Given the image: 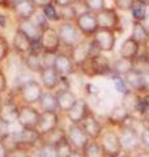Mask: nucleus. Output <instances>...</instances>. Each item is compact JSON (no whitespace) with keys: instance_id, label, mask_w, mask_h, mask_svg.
<instances>
[{"instance_id":"obj_1","label":"nucleus","mask_w":149,"mask_h":157,"mask_svg":"<svg viewBox=\"0 0 149 157\" xmlns=\"http://www.w3.org/2000/svg\"><path fill=\"white\" fill-rule=\"evenodd\" d=\"M43 86L39 81H37L36 78H30V80L25 81L22 85H20L17 88V94L21 98V104L25 105H37L41 97L43 94Z\"/></svg>"},{"instance_id":"obj_2","label":"nucleus","mask_w":149,"mask_h":157,"mask_svg":"<svg viewBox=\"0 0 149 157\" xmlns=\"http://www.w3.org/2000/svg\"><path fill=\"white\" fill-rule=\"evenodd\" d=\"M81 71L85 73L86 76L93 77L98 75H106L111 71L110 62L106 56H103L102 54L96 58H88L84 64L81 66Z\"/></svg>"},{"instance_id":"obj_3","label":"nucleus","mask_w":149,"mask_h":157,"mask_svg":"<svg viewBox=\"0 0 149 157\" xmlns=\"http://www.w3.org/2000/svg\"><path fill=\"white\" fill-rule=\"evenodd\" d=\"M39 111L37 107H34L32 105H20L18 110V118H17V124L21 128H37V124L39 122Z\"/></svg>"},{"instance_id":"obj_4","label":"nucleus","mask_w":149,"mask_h":157,"mask_svg":"<svg viewBox=\"0 0 149 157\" xmlns=\"http://www.w3.org/2000/svg\"><path fill=\"white\" fill-rule=\"evenodd\" d=\"M99 145L102 147L103 152L107 157H114L119 155L122 152V144L119 140V135L117 132H114L111 130L109 131H103L101 136H99Z\"/></svg>"},{"instance_id":"obj_5","label":"nucleus","mask_w":149,"mask_h":157,"mask_svg":"<svg viewBox=\"0 0 149 157\" xmlns=\"http://www.w3.org/2000/svg\"><path fill=\"white\" fill-rule=\"evenodd\" d=\"M58 34L60 38V43L67 47H73L76 43L80 42V32L74 22L62 21L58 28Z\"/></svg>"},{"instance_id":"obj_6","label":"nucleus","mask_w":149,"mask_h":157,"mask_svg":"<svg viewBox=\"0 0 149 157\" xmlns=\"http://www.w3.org/2000/svg\"><path fill=\"white\" fill-rule=\"evenodd\" d=\"M17 141L21 148L33 151L41 145L43 137L37 131V128H20L17 131Z\"/></svg>"},{"instance_id":"obj_7","label":"nucleus","mask_w":149,"mask_h":157,"mask_svg":"<svg viewBox=\"0 0 149 157\" xmlns=\"http://www.w3.org/2000/svg\"><path fill=\"white\" fill-rule=\"evenodd\" d=\"M74 25L77 26L78 32L84 36H94L98 30V22L96 13H92L89 11H84L77 14L74 20Z\"/></svg>"},{"instance_id":"obj_8","label":"nucleus","mask_w":149,"mask_h":157,"mask_svg":"<svg viewBox=\"0 0 149 157\" xmlns=\"http://www.w3.org/2000/svg\"><path fill=\"white\" fill-rule=\"evenodd\" d=\"M18 102L14 101V98L8 97L3 101L2 110H0V123L6 126H13L17 124V118H18V110H20Z\"/></svg>"},{"instance_id":"obj_9","label":"nucleus","mask_w":149,"mask_h":157,"mask_svg":"<svg viewBox=\"0 0 149 157\" xmlns=\"http://www.w3.org/2000/svg\"><path fill=\"white\" fill-rule=\"evenodd\" d=\"M59 127V111H41L37 131L41 136H46Z\"/></svg>"},{"instance_id":"obj_10","label":"nucleus","mask_w":149,"mask_h":157,"mask_svg":"<svg viewBox=\"0 0 149 157\" xmlns=\"http://www.w3.org/2000/svg\"><path fill=\"white\" fill-rule=\"evenodd\" d=\"M66 136L74 151H82L84 147L90 140L81 127V124H69L66 131Z\"/></svg>"},{"instance_id":"obj_11","label":"nucleus","mask_w":149,"mask_h":157,"mask_svg":"<svg viewBox=\"0 0 149 157\" xmlns=\"http://www.w3.org/2000/svg\"><path fill=\"white\" fill-rule=\"evenodd\" d=\"M41 43L42 48L46 52H59V47H60V38H59L58 30L52 26H48L46 29H43L41 33Z\"/></svg>"},{"instance_id":"obj_12","label":"nucleus","mask_w":149,"mask_h":157,"mask_svg":"<svg viewBox=\"0 0 149 157\" xmlns=\"http://www.w3.org/2000/svg\"><path fill=\"white\" fill-rule=\"evenodd\" d=\"M12 48L18 55L25 56L26 54L30 52L32 38L29 37L22 29L16 28V30L13 33V37H12Z\"/></svg>"},{"instance_id":"obj_13","label":"nucleus","mask_w":149,"mask_h":157,"mask_svg":"<svg viewBox=\"0 0 149 157\" xmlns=\"http://www.w3.org/2000/svg\"><path fill=\"white\" fill-rule=\"evenodd\" d=\"M54 70L59 73L60 77H68L74 72L76 66H74L72 58L69 56V54L59 51L55 56V62H54Z\"/></svg>"},{"instance_id":"obj_14","label":"nucleus","mask_w":149,"mask_h":157,"mask_svg":"<svg viewBox=\"0 0 149 157\" xmlns=\"http://www.w3.org/2000/svg\"><path fill=\"white\" fill-rule=\"evenodd\" d=\"M89 113H90V110H89L88 102L84 98H77V101L71 107V110L66 114L68 121L71 122V124H81Z\"/></svg>"},{"instance_id":"obj_15","label":"nucleus","mask_w":149,"mask_h":157,"mask_svg":"<svg viewBox=\"0 0 149 157\" xmlns=\"http://www.w3.org/2000/svg\"><path fill=\"white\" fill-rule=\"evenodd\" d=\"M94 42L98 45L101 51H113L115 46V34L109 29H98L94 34Z\"/></svg>"},{"instance_id":"obj_16","label":"nucleus","mask_w":149,"mask_h":157,"mask_svg":"<svg viewBox=\"0 0 149 157\" xmlns=\"http://www.w3.org/2000/svg\"><path fill=\"white\" fill-rule=\"evenodd\" d=\"M97 22H98V29H109L113 30L119 24V16L115 9L113 8H105L97 14Z\"/></svg>"},{"instance_id":"obj_17","label":"nucleus","mask_w":149,"mask_h":157,"mask_svg":"<svg viewBox=\"0 0 149 157\" xmlns=\"http://www.w3.org/2000/svg\"><path fill=\"white\" fill-rule=\"evenodd\" d=\"M39 78H41V84L43 86V89H46L48 92H54L58 89L62 77L54 70V67H48V68H43L39 72Z\"/></svg>"},{"instance_id":"obj_18","label":"nucleus","mask_w":149,"mask_h":157,"mask_svg":"<svg viewBox=\"0 0 149 157\" xmlns=\"http://www.w3.org/2000/svg\"><path fill=\"white\" fill-rule=\"evenodd\" d=\"M11 11L14 13L16 18L20 21H26V20H32L33 16L37 13V7L33 4L32 0H24V2L16 4L11 8Z\"/></svg>"},{"instance_id":"obj_19","label":"nucleus","mask_w":149,"mask_h":157,"mask_svg":"<svg viewBox=\"0 0 149 157\" xmlns=\"http://www.w3.org/2000/svg\"><path fill=\"white\" fill-rule=\"evenodd\" d=\"M126 82L127 85L132 88L133 90H137V92H141V90H145L148 89L149 86V76L147 73H143V72H139V71H131L130 73L126 75Z\"/></svg>"},{"instance_id":"obj_20","label":"nucleus","mask_w":149,"mask_h":157,"mask_svg":"<svg viewBox=\"0 0 149 157\" xmlns=\"http://www.w3.org/2000/svg\"><path fill=\"white\" fill-rule=\"evenodd\" d=\"M81 127L85 131V134L90 140H98L99 136L102 134V124L97 121V118L93 115V113L90 111L86 115V118L82 121Z\"/></svg>"},{"instance_id":"obj_21","label":"nucleus","mask_w":149,"mask_h":157,"mask_svg":"<svg viewBox=\"0 0 149 157\" xmlns=\"http://www.w3.org/2000/svg\"><path fill=\"white\" fill-rule=\"evenodd\" d=\"M56 94V100H58V109L62 113H68L71 110V107L74 105V102L77 101L76 94L71 90L66 88V89H58L55 92Z\"/></svg>"},{"instance_id":"obj_22","label":"nucleus","mask_w":149,"mask_h":157,"mask_svg":"<svg viewBox=\"0 0 149 157\" xmlns=\"http://www.w3.org/2000/svg\"><path fill=\"white\" fill-rule=\"evenodd\" d=\"M119 135V140H120L122 148L131 151V149H136L140 143V137H139L136 130L130 128V127H123L120 134Z\"/></svg>"},{"instance_id":"obj_23","label":"nucleus","mask_w":149,"mask_h":157,"mask_svg":"<svg viewBox=\"0 0 149 157\" xmlns=\"http://www.w3.org/2000/svg\"><path fill=\"white\" fill-rule=\"evenodd\" d=\"M69 56L72 58V60L76 67H81L84 62L89 58V42L80 41L76 43L73 47H71V54Z\"/></svg>"},{"instance_id":"obj_24","label":"nucleus","mask_w":149,"mask_h":157,"mask_svg":"<svg viewBox=\"0 0 149 157\" xmlns=\"http://www.w3.org/2000/svg\"><path fill=\"white\" fill-rule=\"evenodd\" d=\"M22 63L26 67L29 72L38 73L43 70V63H42V54H36V52H29L22 58Z\"/></svg>"},{"instance_id":"obj_25","label":"nucleus","mask_w":149,"mask_h":157,"mask_svg":"<svg viewBox=\"0 0 149 157\" xmlns=\"http://www.w3.org/2000/svg\"><path fill=\"white\" fill-rule=\"evenodd\" d=\"M37 105L39 111H59L56 94L54 92H48V90L43 92L41 100H39Z\"/></svg>"},{"instance_id":"obj_26","label":"nucleus","mask_w":149,"mask_h":157,"mask_svg":"<svg viewBox=\"0 0 149 157\" xmlns=\"http://www.w3.org/2000/svg\"><path fill=\"white\" fill-rule=\"evenodd\" d=\"M119 54H120V56L123 59H127V60H135V59L137 58V54H139V43L136 41H133L132 38L126 39V41L122 43Z\"/></svg>"},{"instance_id":"obj_27","label":"nucleus","mask_w":149,"mask_h":157,"mask_svg":"<svg viewBox=\"0 0 149 157\" xmlns=\"http://www.w3.org/2000/svg\"><path fill=\"white\" fill-rule=\"evenodd\" d=\"M128 118H130L128 107H126L124 105H118L110 111L107 119L111 124H124Z\"/></svg>"},{"instance_id":"obj_28","label":"nucleus","mask_w":149,"mask_h":157,"mask_svg":"<svg viewBox=\"0 0 149 157\" xmlns=\"http://www.w3.org/2000/svg\"><path fill=\"white\" fill-rule=\"evenodd\" d=\"M133 41H136L139 45H147L149 41V32L144 26L143 22L135 21L132 24V37Z\"/></svg>"},{"instance_id":"obj_29","label":"nucleus","mask_w":149,"mask_h":157,"mask_svg":"<svg viewBox=\"0 0 149 157\" xmlns=\"http://www.w3.org/2000/svg\"><path fill=\"white\" fill-rule=\"evenodd\" d=\"M111 71L115 73V75L126 76L127 73H130L131 71H133V60H127V59L120 58L119 60L114 62V64L111 67Z\"/></svg>"},{"instance_id":"obj_30","label":"nucleus","mask_w":149,"mask_h":157,"mask_svg":"<svg viewBox=\"0 0 149 157\" xmlns=\"http://www.w3.org/2000/svg\"><path fill=\"white\" fill-rule=\"evenodd\" d=\"M84 157H106L102 147L97 140H89V143L82 149Z\"/></svg>"},{"instance_id":"obj_31","label":"nucleus","mask_w":149,"mask_h":157,"mask_svg":"<svg viewBox=\"0 0 149 157\" xmlns=\"http://www.w3.org/2000/svg\"><path fill=\"white\" fill-rule=\"evenodd\" d=\"M20 29H22V30L28 34L29 37H30L32 39H36V38H39L41 37V33L42 30L39 29L36 22L33 21V20H26V21H20L18 22V26Z\"/></svg>"},{"instance_id":"obj_32","label":"nucleus","mask_w":149,"mask_h":157,"mask_svg":"<svg viewBox=\"0 0 149 157\" xmlns=\"http://www.w3.org/2000/svg\"><path fill=\"white\" fill-rule=\"evenodd\" d=\"M36 151H37L36 157H58V151L55 144L47 143V141H42L41 145Z\"/></svg>"},{"instance_id":"obj_33","label":"nucleus","mask_w":149,"mask_h":157,"mask_svg":"<svg viewBox=\"0 0 149 157\" xmlns=\"http://www.w3.org/2000/svg\"><path fill=\"white\" fill-rule=\"evenodd\" d=\"M41 12L43 13V16L47 18L48 22H59L60 21V16H59V8L54 3L47 4L46 7H43L41 9Z\"/></svg>"},{"instance_id":"obj_34","label":"nucleus","mask_w":149,"mask_h":157,"mask_svg":"<svg viewBox=\"0 0 149 157\" xmlns=\"http://www.w3.org/2000/svg\"><path fill=\"white\" fill-rule=\"evenodd\" d=\"M56 151H58V157H69L72 155V152L74 151L73 147L71 145V143L68 141L67 136L63 137L62 140H59L55 144Z\"/></svg>"},{"instance_id":"obj_35","label":"nucleus","mask_w":149,"mask_h":157,"mask_svg":"<svg viewBox=\"0 0 149 157\" xmlns=\"http://www.w3.org/2000/svg\"><path fill=\"white\" fill-rule=\"evenodd\" d=\"M77 12L74 9L73 6H69L66 8H59V16H60V21H68V22H73V20H76L77 17Z\"/></svg>"},{"instance_id":"obj_36","label":"nucleus","mask_w":149,"mask_h":157,"mask_svg":"<svg viewBox=\"0 0 149 157\" xmlns=\"http://www.w3.org/2000/svg\"><path fill=\"white\" fill-rule=\"evenodd\" d=\"M82 3L86 11L96 14L101 12L102 9H105V0H82Z\"/></svg>"},{"instance_id":"obj_37","label":"nucleus","mask_w":149,"mask_h":157,"mask_svg":"<svg viewBox=\"0 0 149 157\" xmlns=\"http://www.w3.org/2000/svg\"><path fill=\"white\" fill-rule=\"evenodd\" d=\"M131 13H132V17H133L135 21H137V22L144 21L145 17H147L145 6H144V4H140V3H135L132 9H131Z\"/></svg>"},{"instance_id":"obj_38","label":"nucleus","mask_w":149,"mask_h":157,"mask_svg":"<svg viewBox=\"0 0 149 157\" xmlns=\"http://www.w3.org/2000/svg\"><path fill=\"white\" fill-rule=\"evenodd\" d=\"M9 51H11V43H9L8 39L0 33V64L8 58Z\"/></svg>"},{"instance_id":"obj_39","label":"nucleus","mask_w":149,"mask_h":157,"mask_svg":"<svg viewBox=\"0 0 149 157\" xmlns=\"http://www.w3.org/2000/svg\"><path fill=\"white\" fill-rule=\"evenodd\" d=\"M63 137H66V131H63L60 127H58L56 130L50 132L48 135L43 136V141H47V143H51V144H56L59 140L63 139Z\"/></svg>"},{"instance_id":"obj_40","label":"nucleus","mask_w":149,"mask_h":157,"mask_svg":"<svg viewBox=\"0 0 149 157\" xmlns=\"http://www.w3.org/2000/svg\"><path fill=\"white\" fill-rule=\"evenodd\" d=\"M113 82H114V85H115V89L119 93H123L124 96L130 94V89H128V85H127L126 80H123L119 75H114L113 76Z\"/></svg>"},{"instance_id":"obj_41","label":"nucleus","mask_w":149,"mask_h":157,"mask_svg":"<svg viewBox=\"0 0 149 157\" xmlns=\"http://www.w3.org/2000/svg\"><path fill=\"white\" fill-rule=\"evenodd\" d=\"M148 107H149V93L139 97L136 100V102H135V109L140 113V114H144Z\"/></svg>"},{"instance_id":"obj_42","label":"nucleus","mask_w":149,"mask_h":157,"mask_svg":"<svg viewBox=\"0 0 149 157\" xmlns=\"http://www.w3.org/2000/svg\"><path fill=\"white\" fill-rule=\"evenodd\" d=\"M32 20H33L34 22H36V25H37L39 29H41V30H43V29H46V28L50 26V24H48V21H47V18L43 16V13H42L41 11H39V12L37 11V13L34 14Z\"/></svg>"},{"instance_id":"obj_43","label":"nucleus","mask_w":149,"mask_h":157,"mask_svg":"<svg viewBox=\"0 0 149 157\" xmlns=\"http://www.w3.org/2000/svg\"><path fill=\"white\" fill-rule=\"evenodd\" d=\"M58 54V52H56ZM56 54L54 52H42V63H43V68H48V67H54V62H55V56Z\"/></svg>"},{"instance_id":"obj_44","label":"nucleus","mask_w":149,"mask_h":157,"mask_svg":"<svg viewBox=\"0 0 149 157\" xmlns=\"http://www.w3.org/2000/svg\"><path fill=\"white\" fill-rule=\"evenodd\" d=\"M114 3H115L117 8L122 9V11H130L135 4V0H114Z\"/></svg>"},{"instance_id":"obj_45","label":"nucleus","mask_w":149,"mask_h":157,"mask_svg":"<svg viewBox=\"0 0 149 157\" xmlns=\"http://www.w3.org/2000/svg\"><path fill=\"white\" fill-rule=\"evenodd\" d=\"M32 156H33L32 151L21 148V147H18V148L9 152V157H32Z\"/></svg>"},{"instance_id":"obj_46","label":"nucleus","mask_w":149,"mask_h":157,"mask_svg":"<svg viewBox=\"0 0 149 157\" xmlns=\"http://www.w3.org/2000/svg\"><path fill=\"white\" fill-rule=\"evenodd\" d=\"M8 90V78L4 70L0 68V96L4 94Z\"/></svg>"},{"instance_id":"obj_47","label":"nucleus","mask_w":149,"mask_h":157,"mask_svg":"<svg viewBox=\"0 0 149 157\" xmlns=\"http://www.w3.org/2000/svg\"><path fill=\"white\" fill-rule=\"evenodd\" d=\"M140 143L149 149V127L143 130L141 135H140Z\"/></svg>"},{"instance_id":"obj_48","label":"nucleus","mask_w":149,"mask_h":157,"mask_svg":"<svg viewBox=\"0 0 149 157\" xmlns=\"http://www.w3.org/2000/svg\"><path fill=\"white\" fill-rule=\"evenodd\" d=\"M76 0H54V4L58 7V8H66L69 6H73V3Z\"/></svg>"},{"instance_id":"obj_49","label":"nucleus","mask_w":149,"mask_h":157,"mask_svg":"<svg viewBox=\"0 0 149 157\" xmlns=\"http://www.w3.org/2000/svg\"><path fill=\"white\" fill-rule=\"evenodd\" d=\"M33 4L37 7V9H42L43 7H46L47 4L54 3V0H32Z\"/></svg>"},{"instance_id":"obj_50","label":"nucleus","mask_w":149,"mask_h":157,"mask_svg":"<svg viewBox=\"0 0 149 157\" xmlns=\"http://www.w3.org/2000/svg\"><path fill=\"white\" fill-rule=\"evenodd\" d=\"M0 157H9V151L7 147L3 144V141L0 140Z\"/></svg>"},{"instance_id":"obj_51","label":"nucleus","mask_w":149,"mask_h":157,"mask_svg":"<svg viewBox=\"0 0 149 157\" xmlns=\"http://www.w3.org/2000/svg\"><path fill=\"white\" fill-rule=\"evenodd\" d=\"M7 26V16L0 12V29H4Z\"/></svg>"},{"instance_id":"obj_52","label":"nucleus","mask_w":149,"mask_h":157,"mask_svg":"<svg viewBox=\"0 0 149 157\" xmlns=\"http://www.w3.org/2000/svg\"><path fill=\"white\" fill-rule=\"evenodd\" d=\"M0 8H6V9H11V4L9 0H0Z\"/></svg>"},{"instance_id":"obj_53","label":"nucleus","mask_w":149,"mask_h":157,"mask_svg":"<svg viewBox=\"0 0 149 157\" xmlns=\"http://www.w3.org/2000/svg\"><path fill=\"white\" fill-rule=\"evenodd\" d=\"M69 157H84L82 151H73V152H72V155L69 156Z\"/></svg>"},{"instance_id":"obj_54","label":"nucleus","mask_w":149,"mask_h":157,"mask_svg":"<svg viewBox=\"0 0 149 157\" xmlns=\"http://www.w3.org/2000/svg\"><path fill=\"white\" fill-rule=\"evenodd\" d=\"M136 157H149V151H141L136 155Z\"/></svg>"},{"instance_id":"obj_55","label":"nucleus","mask_w":149,"mask_h":157,"mask_svg":"<svg viewBox=\"0 0 149 157\" xmlns=\"http://www.w3.org/2000/svg\"><path fill=\"white\" fill-rule=\"evenodd\" d=\"M143 119H144V122H147V123H149V107L147 109V111L143 114Z\"/></svg>"},{"instance_id":"obj_56","label":"nucleus","mask_w":149,"mask_h":157,"mask_svg":"<svg viewBox=\"0 0 149 157\" xmlns=\"http://www.w3.org/2000/svg\"><path fill=\"white\" fill-rule=\"evenodd\" d=\"M144 26H145V28H147V30L149 32V14L145 17V20H144Z\"/></svg>"},{"instance_id":"obj_57","label":"nucleus","mask_w":149,"mask_h":157,"mask_svg":"<svg viewBox=\"0 0 149 157\" xmlns=\"http://www.w3.org/2000/svg\"><path fill=\"white\" fill-rule=\"evenodd\" d=\"M21 2H24V0H9V4H11V7H13V6H16V4L21 3Z\"/></svg>"},{"instance_id":"obj_58","label":"nucleus","mask_w":149,"mask_h":157,"mask_svg":"<svg viewBox=\"0 0 149 157\" xmlns=\"http://www.w3.org/2000/svg\"><path fill=\"white\" fill-rule=\"evenodd\" d=\"M114 157H130V155H128V153H126V152H120V153H119V155L114 156Z\"/></svg>"},{"instance_id":"obj_59","label":"nucleus","mask_w":149,"mask_h":157,"mask_svg":"<svg viewBox=\"0 0 149 157\" xmlns=\"http://www.w3.org/2000/svg\"><path fill=\"white\" fill-rule=\"evenodd\" d=\"M136 2H137V3H140V4H147L149 0H136Z\"/></svg>"},{"instance_id":"obj_60","label":"nucleus","mask_w":149,"mask_h":157,"mask_svg":"<svg viewBox=\"0 0 149 157\" xmlns=\"http://www.w3.org/2000/svg\"><path fill=\"white\" fill-rule=\"evenodd\" d=\"M2 105H3V98L0 97V110H2Z\"/></svg>"},{"instance_id":"obj_61","label":"nucleus","mask_w":149,"mask_h":157,"mask_svg":"<svg viewBox=\"0 0 149 157\" xmlns=\"http://www.w3.org/2000/svg\"><path fill=\"white\" fill-rule=\"evenodd\" d=\"M32 157H36V156H32Z\"/></svg>"}]
</instances>
